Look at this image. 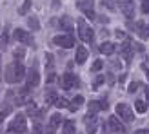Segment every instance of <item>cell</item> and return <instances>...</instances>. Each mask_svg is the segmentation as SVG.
<instances>
[{
	"instance_id": "1",
	"label": "cell",
	"mask_w": 149,
	"mask_h": 134,
	"mask_svg": "<svg viewBox=\"0 0 149 134\" xmlns=\"http://www.w3.org/2000/svg\"><path fill=\"white\" fill-rule=\"evenodd\" d=\"M26 67L22 65L20 62H13L6 67V73H4V78L7 84H18L26 78Z\"/></svg>"
},
{
	"instance_id": "2",
	"label": "cell",
	"mask_w": 149,
	"mask_h": 134,
	"mask_svg": "<svg viewBox=\"0 0 149 134\" xmlns=\"http://www.w3.org/2000/svg\"><path fill=\"white\" fill-rule=\"evenodd\" d=\"M7 131L11 134H24L27 131V120L24 114H17L13 118V122L7 125Z\"/></svg>"
},
{
	"instance_id": "3",
	"label": "cell",
	"mask_w": 149,
	"mask_h": 134,
	"mask_svg": "<svg viewBox=\"0 0 149 134\" xmlns=\"http://www.w3.org/2000/svg\"><path fill=\"white\" fill-rule=\"evenodd\" d=\"M60 85L65 89V91H71V89H74V87L80 85V80H78V76L74 73L68 71V73H64V76L60 78Z\"/></svg>"
},
{
	"instance_id": "4",
	"label": "cell",
	"mask_w": 149,
	"mask_h": 134,
	"mask_svg": "<svg viewBox=\"0 0 149 134\" xmlns=\"http://www.w3.org/2000/svg\"><path fill=\"white\" fill-rule=\"evenodd\" d=\"M115 111H116V116L120 118L122 122H133L135 120V114H133V109L127 105V103H118V105L115 107Z\"/></svg>"
},
{
	"instance_id": "5",
	"label": "cell",
	"mask_w": 149,
	"mask_h": 134,
	"mask_svg": "<svg viewBox=\"0 0 149 134\" xmlns=\"http://www.w3.org/2000/svg\"><path fill=\"white\" fill-rule=\"evenodd\" d=\"M78 36H80V40H82V42H87V44H89V42H93V38H95L93 29L84 22V18H80V20H78Z\"/></svg>"
},
{
	"instance_id": "6",
	"label": "cell",
	"mask_w": 149,
	"mask_h": 134,
	"mask_svg": "<svg viewBox=\"0 0 149 134\" xmlns=\"http://www.w3.org/2000/svg\"><path fill=\"white\" fill-rule=\"evenodd\" d=\"M38 84H40V73L33 67V69H29L26 73V87L31 91L33 87H38Z\"/></svg>"
},
{
	"instance_id": "7",
	"label": "cell",
	"mask_w": 149,
	"mask_h": 134,
	"mask_svg": "<svg viewBox=\"0 0 149 134\" xmlns=\"http://www.w3.org/2000/svg\"><path fill=\"white\" fill-rule=\"evenodd\" d=\"M15 40L24 44V46H33L35 44V38L31 33H27L26 29H15Z\"/></svg>"
},
{
	"instance_id": "8",
	"label": "cell",
	"mask_w": 149,
	"mask_h": 134,
	"mask_svg": "<svg viewBox=\"0 0 149 134\" xmlns=\"http://www.w3.org/2000/svg\"><path fill=\"white\" fill-rule=\"evenodd\" d=\"M53 44L64 49H71L74 46V38H73V35H58L53 38Z\"/></svg>"
},
{
	"instance_id": "9",
	"label": "cell",
	"mask_w": 149,
	"mask_h": 134,
	"mask_svg": "<svg viewBox=\"0 0 149 134\" xmlns=\"http://www.w3.org/2000/svg\"><path fill=\"white\" fill-rule=\"evenodd\" d=\"M84 122H86V131H87V134H96V131H98V116L93 114V113H89L84 118Z\"/></svg>"
},
{
	"instance_id": "10",
	"label": "cell",
	"mask_w": 149,
	"mask_h": 134,
	"mask_svg": "<svg viewBox=\"0 0 149 134\" xmlns=\"http://www.w3.org/2000/svg\"><path fill=\"white\" fill-rule=\"evenodd\" d=\"M107 125H109V129L113 131L115 134H125V127H124V123L120 122V118H118V116H109Z\"/></svg>"
},
{
	"instance_id": "11",
	"label": "cell",
	"mask_w": 149,
	"mask_h": 134,
	"mask_svg": "<svg viewBox=\"0 0 149 134\" xmlns=\"http://www.w3.org/2000/svg\"><path fill=\"white\" fill-rule=\"evenodd\" d=\"M118 6H120V9L124 13L125 18H133V15H135V6H133V0H118Z\"/></svg>"
},
{
	"instance_id": "12",
	"label": "cell",
	"mask_w": 149,
	"mask_h": 134,
	"mask_svg": "<svg viewBox=\"0 0 149 134\" xmlns=\"http://www.w3.org/2000/svg\"><path fill=\"white\" fill-rule=\"evenodd\" d=\"M62 125V114H58V113H55V114H51V118H49V125H47V131H56L58 127Z\"/></svg>"
},
{
	"instance_id": "13",
	"label": "cell",
	"mask_w": 149,
	"mask_h": 134,
	"mask_svg": "<svg viewBox=\"0 0 149 134\" xmlns=\"http://www.w3.org/2000/svg\"><path fill=\"white\" fill-rule=\"evenodd\" d=\"M87 56H89V53H87V49L84 47V46H78L77 47V55H74V62L77 64H86V60H87Z\"/></svg>"
},
{
	"instance_id": "14",
	"label": "cell",
	"mask_w": 149,
	"mask_h": 134,
	"mask_svg": "<svg viewBox=\"0 0 149 134\" xmlns=\"http://www.w3.org/2000/svg\"><path fill=\"white\" fill-rule=\"evenodd\" d=\"M136 33L142 40H147L149 38V24H146V22H136Z\"/></svg>"
},
{
	"instance_id": "15",
	"label": "cell",
	"mask_w": 149,
	"mask_h": 134,
	"mask_svg": "<svg viewBox=\"0 0 149 134\" xmlns=\"http://www.w3.org/2000/svg\"><path fill=\"white\" fill-rule=\"evenodd\" d=\"M58 26H60V29H64L68 35H71V31H73V22H71L69 17H62L60 20H58Z\"/></svg>"
},
{
	"instance_id": "16",
	"label": "cell",
	"mask_w": 149,
	"mask_h": 134,
	"mask_svg": "<svg viewBox=\"0 0 149 134\" xmlns=\"http://www.w3.org/2000/svg\"><path fill=\"white\" fill-rule=\"evenodd\" d=\"M93 0H78V2H77V7H78V9L80 11H84V15L86 13H89V11H93Z\"/></svg>"
},
{
	"instance_id": "17",
	"label": "cell",
	"mask_w": 149,
	"mask_h": 134,
	"mask_svg": "<svg viewBox=\"0 0 149 134\" xmlns=\"http://www.w3.org/2000/svg\"><path fill=\"white\" fill-rule=\"evenodd\" d=\"M98 51L102 55H113L115 53V44L113 42H104V44H100Z\"/></svg>"
},
{
	"instance_id": "18",
	"label": "cell",
	"mask_w": 149,
	"mask_h": 134,
	"mask_svg": "<svg viewBox=\"0 0 149 134\" xmlns=\"http://www.w3.org/2000/svg\"><path fill=\"white\" fill-rule=\"evenodd\" d=\"M131 46H133L131 42H124V44H122V58H124L125 62H129V60H131V55H133Z\"/></svg>"
},
{
	"instance_id": "19",
	"label": "cell",
	"mask_w": 149,
	"mask_h": 134,
	"mask_svg": "<svg viewBox=\"0 0 149 134\" xmlns=\"http://www.w3.org/2000/svg\"><path fill=\"white\" fill-rule=\"evenodd\" d=\"M56 100H58L56 91H55V89H47V93H46V103H47V105H55Z\"/></svg>"
},
{
	"instance_id": "20",
	"label": "cell",
	"mask_w": 149,
	"mask_h": 134,
	"mask_svg": "<svg viewBox=\"0 0 149 134\" xmlns=\"http://www.w3.org/2000/svg\"><path fill=\"white\" fill-rule=\"evenodd\" d=\"M82 103H84V96H80V94H78V96H74V98L71 100V103H69V107H68V109L71 111V113H74V111H77V109L82 105Z\"/></svg>"
},
{
	"instance_id": "21",
	"label": "cell",
	"mask_w": 149,
	"mask_h": 134,
	"mask_svg": "<svg viewBox=\"0 0 149 134\" xmlns=\"http://www.w3.org/2000/svg\"><path fill=\"white\" fill-rule=\"evenodd\" d=\"M87 107H89V113H98V111H102V105H100V102H96V100H93V102H89L87 103Z\"/></svg>"
},
{
	"instance_id": "22",
	"label": "cell",
	"mask_w": 149,
	"mask_h": 134,
	"mask_svg": "<svg viewBox=\"0 0 149 134\" xmlns=\"http://www.w3.org/2000/svg\"><path fill=\"white\" fill-rule=\"evenodd\" d=\"M64 134H74V122H64Z\"/></svg>"
},
{
	"instance_id": "23",
	"label": "cell",
	"mask_w": 149,
	"mask_h": 134,
	"mask_svg": "<svg viewBox=\"0 0 149 134\" xmlns=\"http://www.w3.org/2000/svg\"><path fill=\"white\" fill-rule=\"evenodd\" d=\"M135 107H136L138 113H146V111H147V103H146V100H136Z\"/></svg>"
},
{
	"instance_id": "24",
	"label": "cell",
	"mask_w": 149,
	"mask_h": 134,
	"mask_svg": "<svg viewBox=\"0 0 149 134\" xmlns=\"http://www.w3.org/2000/svg\"><path fill=\"white\" fill-rule=\"evenodd\" d=\"M27 26L31 27V29H35V31H36V29H40V22L36 20L35 17H29V18H27Z\"/></svg>"
},
{
	"instance_id": "25",
	"label": "cell",
	"mask_w": 149,
	"mask_h": 134,
	"mask_svg": "<svg viewBox=\"0 0 149 134\" xmlns=\"http://www.w3.org/2000/svg\"><path fill=\"white\" fill-rule=\"evenodd\" d=\"M24 55H26L24 49H15V53H13V56H15V60H17V62H20L22 58H24Z\"/></svg>"
},
{
	"instance_id": "26",
	"label": "cell",
	"mask_w": 149,
	"mask_h": 134,
	"mask_svg": "<svg viewBox=\"0 0 149 134\" xmlns=\"http://www.w3.org/2000/svg\"><path fill=\"white\" fill-rule=\"evenodd\" d=\"M29 7H31V0H26V2H24V6L20 7V11H18V13H20V15H26V13L29 11Z\"/></svg>"
},
{
	"instance_id": "27",
	"label": "cell",
	"mask_w": 149,
	"mask_h": 134,
	"mask_svg": "<svg viewBox=\"0 0 149 134\" xmlns=\"http://www.w3.org/2000/svg\"><path fill=\"white\" fill-rule=\"evenodd\" d=\"M55 105H56V107H60V109H64V107H69V103H68V100H65V98H58Z\"/></svg>"
},
{
	"instance_id": "28",
	"label": "cell",
	"mask_w": 149,
	"mask_h": 134,
	"mask_svg": "<svg viewBox=\"0 0 149 134\" xmlns=\"http://www.w3.org/2000/svg\"><path fill=\"white\" fill-rule=\"evenodd\" d=\"M102 65H104V64H102V60H96V62L93 64V67H91V71H93V73L100 71V69H102Z\"/></svg>"
},
{
	"instance_id": "29",
	"label": "cell",
	"mask_w": 149,
	"mask_h": 134,
	"mask_svg": "<svg viewBox=\"0 0 149 134\" xmlns=\"http://www.w3.org/2000/svg\"><path fill=\"white\" fill-rule=\"evenodd\" d=\"M142 13L149 15V0H142Z\"/></svg>"
},
{
	"instance_id": "30",
	"label": "cell",
	"mask_w": 149,
	"mask_h": 134,
	"mask_svg": "<svg viewBox=\"0 0 149 134\" xmlns=\"http://www.w3.org/2000/svg\"><path fill=\"white\" fill-rule=\"evenodd\" d=\"M138 87H140V84H138V82H133V84L129 85V93H135Z\"/></svg>"
},
{
	"instance_id": "31",
	"label": "cell",
	"mask_w": 149,
	"mask_h": 134,
	"mask_svg": "<svg viewBox=\"0 0 149 134\" xmlns=\"http://www.w3.org/2000/svg\"><path fill=\"white\" fill-rule=\"evenodd\" d=\"M7 40H9V36H7V33H4V35H2V40H0L2 47H6V46H7Z\"/></svg>"
},
{
	"instance_id": "32",
	"label": "cell",
	"mask_w": 149,
	"mask_h": 134,
	"mask_svg": "<svg viewBox=\"0 0 149 134\" xmlns=\"http://www.w3.org/2000/svg\"><path fill=\"white\" fill-rule=\"evenodd\" d=\"M102 82H104V78H102V76H98V78H96V80H95V82H93V87H95V89H96V87H98V85H100V84H102Z\"/></svg>"
},
{
	"instance_id": "33",
	"label": "cell",
	"mask_w": 149,
	"mask_h": 134,
	"mask_svg": "<svg viewBox=\"0 0 149 134\" xmlns=\"http://www.w3.org/2000/svg\"><path fill=\"white\" fill-rule=\"evenodd\" d=\"M33 134H42V127H40L38 123H36L35 127H33Z\"/></svg>"
},
{
	"instance_id": "34",
	"label": "cell",
	"mask_w": 149,
	"mask_h": 134,
	"mask_svg": "<svg viewBox=\"0 0 149 134\" xmlns=\"http://www.w3.org/2000/svg\"><path fill=\"white\" fill-rule=\"evenodd\" d=\"M135 134H149V129H140V131H136Z\"/></svg>"
},
{
	"instance_id": "35",
	"label": "cell",
	"mask_w": 149,
	"mask_h": 134,
	"mask_svg": "<svg viewBox=\"0 0 149 134\" xmlns=\"http://www.w3.org/2000/svg\"><path fill=\"white\" fill-rule=\"evenodd\" d=\"M142 67H144V71H146V74H147V80H149V65H147V64H144Z\"/></svg>"
},
{
	"instance_id": "36",
	"label": "cell",
	"mask_w": 149,
	"mask_h": 134,
	"mask_svg": "<svg viewBox=\"0 0 149 134\" xmlns=\"http://www.w3.org/2000/svg\"><path fill=\"white\" fill-rule=\"evenodd\" d=\"M2 122H4V113H0V125H2Z\"/></svg>"
},
{
	"instance_id": "37",
	"label": "cell",
	"mask_w": 149,
	"mask_h": 134,
	"mask_svg": "<svg viewBox=\"0 0 149 134\" xmlns=\"http://www.w3.org/2000/svg\"><path fill=\"white\" fill-rule=\"evenodd\" d=\"M146 93H147V100H149V89H146Z\"/></svg>"
},
{
	"instance_id": "38",
	"label": "cell",
	"mask_w": 149,
	"mask_h": 134,
	"mask_svg": "<svg viewBox=\"0 0 149 134\" xmlns=\"http://www.w3.org/2000/svg\"><path fill=\"white\" fill-rule=\"evenodd\" d=\"M6 134H11V132H6Z\"/></svg>"
}]
</instances>
